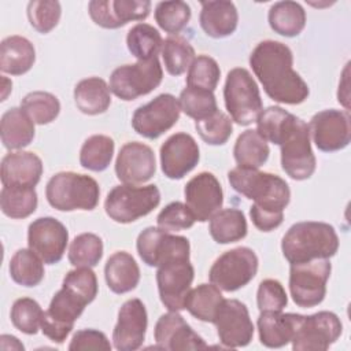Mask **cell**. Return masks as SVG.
Returning <instances> with one entry per match:
<instances>
[{
    "label": "cell",
    "instance_id": "6da1fadb",
    "mask_svg": "<svg viewBox=\"0 0 351 351\" xmlns=\"http://www.w3.org/2000/svg\"><path fill=\"white\" fill-rule=\"evenodd\" d=\"M230 186L254 200L250 217L255 228L270 232L284 221V208L289 204V185L277 174L259 171L258 169L237 166L228 173Z\"/></svg>",
    "mask_w": 351,
    "mask_h": 351
},
{
    "label": "cell",
    "instance_id": "7a4b0ae2",
    "mask_svg": "<svg viewBox=\"0 0 351 351\" xmlns=\"http://www.w3.org/2000/svg\"><path fill=\"white\" fill-rule=\"evenodd\" d=\"M250 66L271 100L296 106L308 97L307 84L292 67L293 55L288 45L261 41L250 55Z\"/></svg>",
    "mask_w": 351,
    "mask_h": 351
},
{
    "label": "cell",
    "instance_id": "3957f363",
    "mask_svg": "<svg viewBox=\"0 0 351 351\" xmlns=\"http://www.w3.org/2000/svg\"><path fill=\"white\" fill-rule=\"evenodd\" d=\"M337 250V233L326 222L304 221L293 223L281 240L282 255L289 263L329 259Z\"/></svg>",
    "mask_w": 351,
    "mask_h": 351
},
{
    "label": "cell",
    "instance_id": "277c9868",
    "mask_svg": "<svg viewBox=\"0 0 351 351\" xmlns=\"http://www.w3.org/2000/svg\"><path fill=\"white\" fill-rule=\"evenodd\" d=\"M281 149V167L292 180L310 178L317 166L310 143L308 125L299 117L288 112L276 138Z\"/></svg>",
    "mask_w": 351,
    "mask_h": 351
},
{
    "label": "cell",
    "instance_id": "5b68a950",
    "mask_svg": "<svg viewBox=\"0 0 351 351\" xmlns=\"http://www.w3.org/2000/svg\"><path fill=\"white\" fill-rule=\"evenodd\" d=\"M48 203L59 211L96 208L100 188L95 178L74 171H60L49 178L45 186Z\"/></svg>",
    "mask_w": 351,
    "mask_h": 351
},
{
    "label": "cell",
    "instance_id": "8992f818",
    "mask_svg": "<svg viewBox=\"0 0 351 351\" xmlns=\"http://www.w3.org/2000/svg\"><path fill=\"white\" fill-rule=\"evenodd\" d=\"M225 107L230 119L241 126L251 125L256 121L263 110L259 88L247 69H232L223 86Z\"/></svg>",
    "mask_w": 351,
    "mask_h": 351
},
{
    "label": "cell",
    "instance_id": "52a82bcc",
    "mask_svg": "<svg viewBox=\"0 0 351 351\" xmlns=\"http://www.w3.org/2000/svg\"><path fill=\"white\" fill-rule=\"evenodd\" d=\"M160 203V192L156 185H117L104 202L106 214L118 223H130L148 215Z\"/></svg>",
    "mask_w": 351,
    "mask_h": 351
},
{
    "label": "cell",
    "instance_id": "ba28073f",
    "mask_svg": "<svg viewBox=\"0 0 351 351\" xmlns=\"http://www.w3.org/2000/svg\"><path fill=\"white\" fill-rule=\"evenodd\" d=\"M163 78L159 58L137 60L117 67L110 75V90L121 100L130 101L156 89Z\"/></svg>",
    "mask_w": 351,
    "mask_h": 351
},
{
    "label": "cell",
    "instance_id": "9c48e42d",
    "mask_svg": "<svg viewBox=\"0 0 351 351\" xmlns=\"http://www.w3.org/2000/svg\"><path fill=\"white\" fill-rule=\"evenodd\" d=\"M332 271L329 259H313L302 263H291L289 292L299 307H314L326 295V282Z\"/></svg>",
    "mask_w": 351,
    "mask_h": 351
},
{
    "label": "cell",
    "instance_id": "30bf717a",
    "mask_svg": "<svg viewBox=\"0 0 351 351\" xmlns=\"http://www.w3.org/2000/svg\"><path fill=\"white\" fill-rule=\"evenodd\" d=\"M258 263V256L251 248L237 247L215 259L208 271V280L221 291L234 292L252 281Z\"/></svg>",
    "mask_w": 351,
    "mask_h": 351
},
{
    "label": "cell",
    "instance_id": "8fae6325",
    "mask_svg": "<svg viewBox=\"0 0 351 351\" xmlns=\"http://www.w3.org/2000/svg\"><path fill=\"white\" fill-rule=\"evenodd\" d=\"M89 304L84 298L62 287L52 298L41 318V332L53 343L62 344L74 328V322Z\"/></svg>",
    "mask_w": 351,
    "mask_h": 351
},
{
    "label": "cell",
    "instance_id": "7c38bea8",
    "mask_svg": "<svg viewBox=\"0 0 351 351\" xmlns=\"http://www.w3.org/2000/svg\"><path fill=\"white\" fill-rule=\"evenodd\" d=\"M341 332V321L332 311H318L311 315H303L291 340L292 350L325 351L340 337Z\"/></svg>",
    "mask_w": 351,
    "mask_h": 351
},
{
    "label": "cell",
    "instance_id": "4fadbf2b",
    "mask_svg": "<svg viewBox=\"0 0 351 351\" xmlns=\"http://www.w3.org/2000/svg\"><path fill=\"white\" fill-rule=\"evenodd\" d=\"M180 112L178 99L170 93H162L134 111L132 126L140 136L154 140L178 122Z\"/></svg>",
    "mask_w": 351,
    "mask_h": 351
},
{
    "label": "cell",
    "instance_id": "5bb4252c",
    "mask_svg": "<svg viewBox=\"0 0 351 351\" xmlns=\"http://www.w3.org/2000/svg\"><path fill=\"white\" fill-rule=\"evenodd\" d=\"M193 277L195 269L189 258H174L158 266V292L160 302L169 311L184 310V302Z\"/></svg>",
    "mask_w": 351,
    "mask_h": 351
},
{
    "label": "cell",
    "instance_id": "9a60e30c",
    "mask_svg": "<svg viewBox=\"0 0 351 351\" xmlns=\"http://www.w3.org/2000/svg\"><path fill=\"white\" fill-rule=\"evenodd\" d=\"M136 247L141 261L151 267H158L174 258H189L191 251L186 237L171 234L154 226L145 228L138 234Z\"/></svg>",
    "mask_w": 351,
    "mask_h": 351
},
{
    "label": "cell",
    "instance_id": "2e32d148",
    "mask_svg": "<svg viewBox=\"0 0 351 351\" xmlns=\"http://www.w3.org/2000/svg\"><path fill=\"white\" fill-rule=\"evenodd\" d=\"M219 341L228 348L245 347L254 336V324L247 306L237 299H223L214 322Z\"/></svg>",
    "mask_w": 351,
    "mask_h": 351
},
{
    "label": "cell",
    "instance_id": "e0dca14e",
    "mask_svg": "<svg viewBox=\"0 0 351 351\" xmlns=\"http://www.w3.org/2000/svg\"><path fill=\"white\" fill-rule=\"evenodd\" d=\"M67 243L69 232L66 226L52 217L37 218L29 225V248L47 265L60 262L66 252Z\"/></svg>",
    "mask_w": 351,
    "mask_h": 351
},
{
    "label": "cell",
    "instance_id": "ac0fdd59",
    "mask_svg": "<svg viewBox=\"0 0 351 351\" xmlns=\"http://www.w3.org/2000/svg\"><path fill=\"white\" fill-rule=\"evenodd\" d=\"M308 130L319 151H340L346 148L351 140L350 114L343 110H322L313 115Z\"/></svg>",
    "mask_w": 351,
    "mask_h": 351
},
{
    "label": "cell",
    "instance_id": "d6986e66",
    "mask_svg": "<svg viewBox=\"0 0 351 351\" xmlns=\"http://www.w3.org/2000/svg\"><path fill=\"white\" fill-rule=\"evenodd\" d=\"M185 204L199 222H206L217 214L223 203V192L218 178L208 171L192 177L185 188Z\"/></svg>",
    "mask_w": 351,
    "mask_h": 351
},
{
    "label": "cell",
    "instance_id": "ffe728a7",
    "mask_svg": "<svg viewBox=\"0 0 351 351\" xmlns=\"http://www.w3.org/2000/svg\"><path fill=\"white\" fill-rule=\"evenodd\" d=\"M200 159L195 138L184 132L171 134L160 147V167L170 180H181L196 167Z\"/></svg>",
    "mask_w": 351,
    "mask_h": 351
},
{
    "label": "cell",
    "instance_id": "44dd1931",
    "mask_svg": "<svg viewBox=\"0 0 351 351\" xmlns=\"http://www.w3.org/2000/svg\"><path fill=\"white\" fill-rule=\"evenodd\" d=\"M148 315L144 303L134 298L126 300L119 311L118 321L112 330V343L118 351H134L145 339Z\"/></svg>",
    "mask_w": 351,
    "mask_h": 351
},
{
    "label": "cell",
    "instance_id": "7402d4cb",
    "mask_svg": "<svg viewBox=\"0 0 351 351\" xmlns=\"http://www.w3.org/2000/svg\"><path fill=\"white\" fill-rule=\"evenodd\" d=\"M155 171L156 160L151 147L138 141L121 147L115 160V174L121 182L138 185L151 180Z\"/></svg>",
    "mask_w": 351,
    "mask_h": 351
},
{
    "label": "cell",
    "instance_id": "603a6c76",
    "mask_svg": "<svg viewBox=\"0 0 351 351\" xmlns=\"http://www.w3.org/2000/svg\"><path fill=\"white\" fill-rule=\"evenodd\" d=\"M149 11L148 0H92L88 4L92 21L104 29H118L130 21H143Z\"/></svg>",
    "mask_w": 351,
    "mask_h": 351
},
{
    "label": "cell",
    "instance_id": "cb8c5ba5",
    "mask_svg": "<svg viewBox=\"0 0 351 351\" xmlns=\"http://www.w3.org/2000/svg\"><path fill=\"white\" fill-rule=\"evenodd\" d=\"M155 348L169 351L203 350L207 348L204 340L186 324L178 311L162 314L155 324L154 330Z\"/></svg>",
    "mask_w": 351,
    "mask_h": 351
},
{
    "label": "cell",
    "instance_id": "d4e9b609",
    "mask_svg": "<svg viewBox=\"0 0 351 351\" xmlns=\"http://www.w3.org/2000/svg\"><path fill=\"white\" fill-rule=\"evenodd\" d=\"M43 174V162L29 151L7 154L1 160L0 178L3 186H30L34 188Z\"/></svg>",
    "mask_w": 351,
    "mask_h": 351
},
{
    "label": "cell",
    "instance_id": "484cf974",
    "mask_svg": "<svg viewBox=\"0 0 351 351\" xmlns=\"http://www.w3.org/2000/svg\"><path fill=\"white\" fill-rule=\"evenodd\" d=\"M303 315L281 311H262L258 318V332L261 343L267 348H280L287 346Z\"/></svg>",
    "mask_w": 351,
    "mask_h": 351
},
{
    "label": "cell",
    "instance_id": "4316f807",
    "mask_svg": "<svg viewBox=\"0 0 351 351\" xmlns=\"http://www.w3.org/2000/svg\"><path fill=\"white\" fill-rule=\"evenodd\" d=\"M199 22L204 33L213 38H223L234 33L239 23L237 8L228 0L202 1Z\"/></svg>",
    "mask_w": 351,
    "mask_h": 351
},
{
    "label": "cell",
    "instance_id": "83f0119b",
    "mask_svg": "<svg viewBox=\"0 0 351 351\" xmlns=\"http://www.w3.org/2000/svg\"><path fill=\"white\" fill-rule=\"evenodd\" d=\"M104 277L110 291L126 293L138 285L140 267L129 252L117 251L106 262Z\"/></svg>",
    "mask_w": 351,
    "mask_h": 351
},
{
    "label": "cell",
    "instance_id": "f1b7e54d",
    "mask_svg": "<svg viewBox=\"0 0 351 351\" xmlns=\"http://www.w3.org/2000/svg\"><path fill=\"white\" fill-rule=\"evenodd\" d=\"M36 60L33 44L22 36L5 37L0 44V70L11 75L27 73Z\"/></svg>",
    "mask_w": 351,
    "mask_h": 351
},
{
    "label": "cell",
    "instance_id": "f546056e",
    "mask_svg": "<svg viewBox=\"0 0 351 351\" xmlns=\"http://www.w3.org/2000/svg\"><path fill=\"white\" fill-rule=\"evenodd\" d=\"M34 122L21 107L7 110L0 122L1 143L7 149H22L34 138Z\"/></svg>",
    "mask_w": 351,
    "mask_h": 351
},
{
    "label": "cell",
    "instance_id": "4dcf8cb0",
    "mask_svg": "<svg viewBox=\"0 0 351 351\" xmlns=\"http://www.w3.org/2000/svg\"><path fill=\"white\" fill-rule=\"evenodd\" d=\"M77 108L86 115H99L111 104V90L107 82L99 77L81 80L74 88Z\"/></svg>",
    "mask_w": 351,
    "mask_h": 351
},
{
    "label": "cell",
    "instance_id": "1f68e13d",
    "mask_svg": "<svg viewBox=\"0 0 351 351\" xmlns=\"http://www.w3.org/2000/svg\"><path fill=\"white\" fill-rule=\"evenodd\" d=\"M208 230L214 241L218 244H229L239 241L247 236V219L239 208H223L214 214L210 219Z\"/></svg>",
    "mask_w": 351,
    "mask_h": 351
},
{
    "label": "cell",
    "instance_id": "d6a6232c",
    "mask_svg": "<svg viewBox=\"0 0 351 351\" xmlns=\"http://www.w3.org/2000/svg\"><path fill=\"white\" fill-rule=\"evenodd\" d=\"M267 21L277 34L295 37L306 26V11L296 1H278L270 7Z\"/></svg>",
    "mask_w": 351,
    "mask_h": 351
},
{
    "label": "cell",
    "instance_id": "836d02e7",
    "mask_svg": "<svg viewBox=\"0 0 351 351\" xmlns=\"http://www.w3.org/2000/svg\"><path fill=\"white\" fill-rule=\"evenodd\" d=\"M222 300L223 296L219 288L214 284H200L196 288L189 289L184 302V308H186L195 318L213 324Z\"/></svg>",
    "mask_w": 351,
    "mask_h": 351
},
{
    "label": "cell",
    "instance_id": "e575fe53",
    "mask_svg": "<svg viewBox=\"0 0 351 351\" xmlns=\"http://www.w3.org/2000/svg\"><path fill=\"white\" fill-rule=\"evenodd\" d=\"M267 141L254 129L243 132L233 147V156L239 166L259 169L269 159Z\"/></svg>",
    "mask_w": 351,
    "mask_h": 351
},
{
    "label": "cell",
    "instance_id": "d590c367",
    "mask_svg": "<svg viewBox=\"0 0 351 351\" xmlns=\"http://www.w3.org/2000/svg\"><path fill=\"white\" fill-rule=\"evenodd\" d=\"M37 192L30 186H3L0 207L4 215L12 219H23L37 208Z\"/></svg>",
    "mask_w": 351,
    "mask_h": 351
},
{
    "label": "cell",
    "instance_id": "8d00e7d4",
    "mask_svg": "<svg viewBox=\"0 0 351 351\" xmlns=\"http://www.w3.org/2000/svg\"><path fill=\"white\" fill-rule=\"evenodd\" d=\"M44 266L38 255L30 248L18 250L10 261V276L23 287H36L44 278Z\"/></svg>",
    "mask_w": 351,
    "mask_h": 351
},
{
    "label": "cell",
    "instance_id": "74e56055",
    "mask_svg": "<svg viewBox=\"0 0 351 351\" xmlns=\"http://www.w3.org/2000/svg\"><path fill=\"white\" fill-rule=\"evenodd\" d=\"M115 149L114 140L104 134L88 137L80 151V163L90 171H104L112 159Z\"/></svg>",
    "mask_w": 351,
    "mask_h": 351
},
{
    "label": "cell",
    "instance_id": "f35d334b",
    "mask_svg": "<svg viewBox=\"0 0 351 351\" xmlns=\"http://www.w3.org/2000/svg\"><path fill=\"white\" fill-rule=\"evenodd\" d=\"M162 36L152 25L137 23L134 25L126 36V45L129 52L138 60H148L158 56L159 49H162Z\"/></svg>",
    "mask_w": 351,
    "mask_h": 351
},
{
    "label": "cell",
    "instance_id": "ab89813d",
    "mask_svg": "<svg viewBox=\"0 0 351 351\" xmlns=\"http://www.w3.org/2000/svg\"><path fill=\"white\" fill-rule=\"evenodd\" d=\"M162 58L169 74L181 75L195 60V49L185 37L171 34L162 44Z\"/></svg>",
    "mask_w": 351,
    "mask_h": 351
},
{
    "label": "cell",
    "instance_id": "60d3db41",
    "mask_svg": "<svg viewBox=\"0 0 351 351\" xmlns=\"http://www.w3.org/2000/svg\"><path fill=\"white\" fill-rule=\"evenodd\" d=\"M21 108L34 123L47 125L55 121L59 115L60 103L58 97L49 92L34 90L22 99Z\"/></svg>",
    "mask_w": 351,
    "mask_h": 351
},
{
    "label": "cell",
    "instance_id": "b9f144b4",
    "mask_svg": "<svg viewBox=\"0 0 351 351\" xmlns=\"http://www.w3.org/2000/svg\"><path fill=\"white\" fill-rule=\"evenodd\" d=\"M103 256V240L95 233H81L69 247V262L75 267H93Z\"/></svg>",
    "mask_w": 351,
    "mask_h": 351
},
{
    "label": "cell",
    "instance_id": "7bdbcfd3",
    "mask_svg": "<svg viewBox=\"0 0 351 351\" xmlns=\"http://www.w3.org/2000/svg\"><path fill=\"white\" fill-rule=\"evenodd\" d=\"M178 103L181 111L195 121L208 118L218 111L214 93L204 89L186 86L184 90H181Z\"/></svg>",
    "mask_w": 351,
    "mask_h": 351
},
{
    "label": "cell",
    "instance_id": "ee69618b",
    "mask_svg": "<svg viewBox=\"0 0 351 351\" xmlns=\"http://www.w3.org/2000/svg\"><path fill=\"white\" fill-rule=\"evenodd\" d=\"M191 7L185 1H160L155 7V21L166 33H180L191 21Z\"/></svg>",
    "mask_w": 351,
    "mask_h": 351
},
{
    "label": "cell",
    "instance_id": "f6af8a7d",
    "mask_svg": "<svg viewBox=\"0 0 351 351\" xmlns=\"http://www.w3.org/2000/svg\"><path fill=\"white\" fill-rule=\"evenodd\" d=\"M219 77L221 70L217 60L208 55H199L188 69L186 86L214 92Z\"/></svg>",
    "mask_w": 351,
    "mask_h": 351
},
{
    "label": "cell",
    "instance_id": "bcb514c9",
    "mask_svg": "<svg viewBox=\"0 0 351 351\" xmlns=\"http://www.w3.org/2000/svg\"><path fill=\"white\" fill-rule=\"evenodd\" d=\"M41 306L32 298L16 299L11 307V322L12 325L26 335H36L41 328L43 318Z\"/></svg>",
    "mask_w": 351,
    "mask_h": 351
},
{
    "label": "cell",
    "instance_id": "7dc6e473",
    "mask_svg": "<svg viewBox=\"0 0 351 351\" xmlns=\"http://www.w3.org/2000/svg\"><path fill=\"white\" fill-rule=\"evenodd\" d=\"M195 129L204 143L210 145H222L232 136L233 125L232 119L218 110L208 118L195 121Z\"/></svg>",
    "mask_w": 351,
    "mask_h": 351
},
{
    "label": "cell",
    "instance_id": "c3c4849f",
    "mask_svg": "<svg viewBox=\"0 0 351 351\" xmlns=\"http://www.w3.org/2000/svg\"><path fill=\"white\" fill-rule=\"evenodd\" d=\"M62 7L53 0H34L27 4V18L38 33H49L59 23Z\"/></svg>",
    "mask_w": 351,
    "mask_h": 351
},
{
    "label": "cell",
    "instance_id": "681fc988",
    "mask_svg": "<svg viewBox=\"0 0 351 351\" xmlns=\"http://www.w3.org/2000/svg\"><path fill=\"white\" fill-rule=\"evenodd\" d=\"M196 222L193 214L181 202L169 203L156 217L158 228L163 232H178L182 229H189Z\"/></svg>",
    "mask_w": 351,
    "mask_h": 351
},
{
    "label": "cell",
    "instance_id": "f907efd6",
    "mask_svg": "<svg viewBox=\"0 0 351 351\" xmlns=\"http://www.w3.org/2000/svg\"><path fill=\"white\" fill-rule=\"evenodd\" d=\"M62 287L73 291L84 298L88 303H92L97 296V278L90 267H75L63 278Z\"/></svg>",
    "mask_w": 351,
    "mask_h": 351
},
{
    "label": "cell",
    "instance_id": "816d5d0a",
    "mask_svg": "<svg viewBox=\"0 0 351 351\" xmlns=\"http://www.w3.org/2000/svg\"><path fill=\"white\" fill-rule=\"evenodd\" d=\"M288 303L285 288L278 280L266 278L261 281L256 292V304L259 311H282Z\"/></svg>",
    "mask_w": 351,
    "mask_h": 351
},
{
    "label": "cell",
    "instance_id": "f5cc1de1",
    "mask_svg": "<svg viewBox=\"0 0 351 351\" xmlns=\"http://www.w3.org/2000/svg\"><path fill=\"white\" fill-rule=\"evenodd\" d=\"M70 351H82V350H103L110 351L111 344L107 336L96 329H82L74 333L70 344Z\"/></svg>",
    "mask_w": 351,
    "mask_h": 351
},
{
    "label": "cell",
    "instance_id": "db71d44e",
    "mask_svg": "<svg viewBox=\"0 0 351 351\" xmlns=\"http://www.w3.org/2000/svg\"><path fill=\"white\" fill-rule=\"evenodd\" d=\"M0 348L1 350H25L23 344L15 337L10 335H1L0 336Z\"/></svg>",
    "mask_w": 351,
    "mask_h": 351
}]
</instances>
